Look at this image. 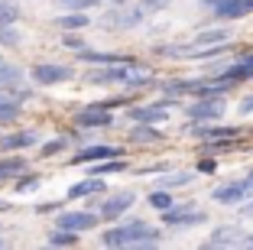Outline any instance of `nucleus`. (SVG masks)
<instances>
[{
    "label": "nucleus",
    "mask_w": 253,
    "mask_h": 250,
    "mask_svg": "<svg viewBox=\"0 0 253 250\" xmlns=\"http://www.w3.org/2000/svg\"><path fill=\"white\" fill-rule=\"evenodd\" d=\"M163 241V231H156L146 221H126V224H114L111 231L101 234L104 247H156Z\"/></svg>",
    "instance_id": "obj_1"
},
{
    "label": "nucleus",
    "mask_w": 253,
    "mask_h": 250,
    "mask_svg": "<svg viewBox=\"0 0 253 250\" xmlns=\"http://www.w3.org/2000/svg\"><path fill=\"white\" fill-rule=\"evenodd\" d=\"M136 72V62L126 59V62H111V65H97L91 68L84 78H88V85H120L124 88L126 81H130V75Z\"/></svg>",
    "instance_id": "obj_2"
},
{
    "label": "nucleus",
    "mask_w": 253,
    "mask_h": 250,
    "mask_svg": "<svg viewBox=\"0 0 253 250\" xmlns=\"http://www.w3.org/2000/svg\"><path fill=\"white\" fill-rule=\"evenodd\" d=\"M224 110H227V104H224V98H217V95H195V101L185 104L188 120H201V124L221 120Z\"/></svg>",
    "instance_id": "obj_3"
},
{
    "label": "nucleus",
    "mask_w": 253,
    "mask_h": 250,
    "mask_svg": "<svg viewBox=\"0 0 253 250\" xmlns=\"http://www.w3.org/2000/svg\"><path fill=\"white\" fill-rule=\"evenodd\" d=\"M159 214H163V224L172 228V231L195 228V224H205V221H208V211H201V208H195V205H179V201L172 208H166V211H159Z\"/></svg>",
    "instance_id": "obj_4"
},
{
    "label": "nucleus",
    "mask_w": 253,
    "mask_h": 250,
    "mask_svg": "<svg viewBox=\"0 0 253 250\" xmlns=\"http://www.w3.org/2000/svg\"><path fill=\"white\" fill-rule=\"evenodd\" d=\"M201 7L214 20L234 23V20H244L247 13H253V0H201Z\"/></svg>",
    "instance_id": "obj_5"
},
{
    "label": "nucleus",
    "mask_w": 253,
    "mask_h": 250,
    "mask_svg": "<svg viewBox=\"0 0 253 250\" xmlns=\"http://www.w3.org/2000/svg\"><path fill=\"white\" fill-rule=\"evenodd\" d=\"M30 78H33V85H39V88L65 85V81L75 78V68L72 65H59V62H39V65L30 68Z\"/></svg>",
    "instance_id": "obj_6"
},
{
    "label": "nucleus",
    "mask_w": 253,
    "mask_h": 250,
    "mask_svg": "<svg viewBox=\"0 0 253 250\" xmlns=\"http://www.w3.org/2000/svg\"><path fill=\"white\" fill-rule=\"evenodd\" d=\"M172 104L175 101H169V98L153 101V104H126V117L133 120V124H163L169 117Z\"/></svg>",
    "instance_id": "obj_7"
},
{
    "label": "nucleus",
    "mask_w": 253,
    "mask_h": 250,
    "mask_svg": "<svg viewBox=\"0 0 253 250\" xmlns=\"http://www.w3.org/2000/svg\"><path fill=\"white\" fill-rule=\"evenodd\" d=\"M133 201H136L133 192H130V189H120V192L107 195V199L97 205V218H101V221H117V218H124V214L133 208Z\"/></svg>",
    "instance_id": "obj_8"
},
{
    "label": "nucleus",
    "mask_w": 253,
    "mask_h": 250,
    "mask_svg": "<svg viewBox=\"0 0 253 250\" xmlns=\"http://www.w3.org/2000/svg\"><path fill=\"white\" fill-rule=\"evenodd\" d=\"M75 127L78 130H107V127H114V110L88 104V107H82L75 114Z\"/></svg>",
    "instance_id": "obj_9"
},
{
    "label": "nucleus",
    "mask_w": 253,
    "mask_h": 250,
    "mask_svg": "<svg viewBox=\"0 0 253 250\" xmlns=\"http://www.w3.org/2000/svg\"><path fill=\"white\" fill-rule=\"evenodd\" d=\"M253 195V185L247 182V179H237V182H227V185H217V189H211V199L217 201V205H240V201H247Z\"/></svg>",
    "instance_id": "obj_10"
},
{
    "label": "nucleus",
    "mask_w": 253,
    "mask_h": 250,
    "mask_svg": "<svg viewBox=\"0 0 253 250\" xmlns=\"http://www.w3.org/2000/svg\"><path fill=\"white\" fill-rule=\"evenodd\" d=\"M97 224H101L97 211H59V218H55V228L75 231V234H82V231H94Z\"/></svg>",
    "instance_id": "obj_11"
},
{
    "label": "nucleus",
    "mask_w": 253,
    "mask_h": 250,
    "mask_svg": "<svg viewBox=\"0 0 253 250\" xmlns=\"http://www.w3.org/2000/svg\"><path fill=\"white\" fill-rule=\"evenodd\" d=\"M114 156H124V150L114 147V143H91V147H82L72 156V166H91V162L114 159Z\"/></svg>",
    "instance_id": "obj_12"
},
{
    "label": "nucleus",
    "mask_w": 253,
    "mask_h": 250,
    "mask_svg": "<svg viewBox=\"0 0 253 250\" xmlns=\"http://www.w3.org/2000/svg\"><path fill=\"white\" fill-rule=\"evenodd\" d=\"M39 143V130H13L0 137V153H20V150H30Z\"/></svg>",
    "instance_id": "obj_13"
},
{
    "label": "nucleus",
    "mask_w": 253,
    "mask_h": 250,
    "mask_svg": "<svg viewBox=\"0 0 253 250\" xmlns=\"http://www.w3.org/2000/svg\"><path fill=\"white\" fill-rule=\"evenodd\" d=\"M188 137H195V140L208 143V140H234V137H240L237 127H205L201 120H192L188 124Z\"/></svg>",
    "instance_id": "obj_14"
},
{
    "label": "nucleus",
    "mask_w": 253,
    "mask_h": 250,
    "mask_svg": "<svg viewBox=\"0 0 253 250\" xmlns=\"http://www.w3.org/2000/svg\"><path fill=\"white\" fill-rule=\"evenodd\" d=\"M211 75H221V78H227V81H244V78H253V52L240 55L237 62H231V65L217 68V72H211Z\"/></svg>",
    "instance_id": "obj_15"
},
{
    "label": "nucleus",
    "mask_w": 253,
    "mask_h": 250,
    "mask_svg": "<svg viewBox=\"0 0 253 250\" xmlns=\"http://www.w3.org/2000/svg\"><path fill=\"white\" fill-rule=\"evenodd\" d=\"M107 185H104V176H88L82 179V182H75L72 189H68V199H91V195H104Z\"/></svg>",
    "instance_id": "obj_16"
},
{
    "label": "nucleus",
    "mask_w": 253,
    "mask_h": 250,
    "mask_svg": "<svg viewBox=\"0 0 253 250\" xmlns=\"http://www.w3.org/2000/svg\"><path fill=\"white\" fill-rule=\"evenodd\" d=\"M52 26H55V30H62V33H72V30L82 33V30H88V26H91V16L82 13V10H68V13L55 16Z\"/></svg>",
    "instance_id": "obj_17"
},
{
    "label": "nucleus",
    "mask_w": 253,
    "mask_h": 250,
    "mask_svg": "<svg viewBox=\"0 0 253 250\" xmlns=\"http://www.w3.org/2000/svg\"><path fill=\"white\" fill-rule=\"evenodd\" d=\"M30 169V162L16 153H0V182H13L20 172Z\"/></svg>",
    "instance_id": "obj_18"
},
{
    "label": "nucleus",
    "mask_w": 253,
    "mask_h": 250,
    "mask_svg": "<svg viewBox=\"0 0 253 250\" xmlns=\"http://www.w3.org/2000/svg\"><path fill=\"white\" fill-rule=\"evenodd\" d=\"M240 234H244V231L224 224V228H217L214 234L208 237V247H240Z\"/></svg>",
    "instance_id": "obj_19"
},
{
    "label": "nucleus",
    "mask_w": 253,
    "mask_h": 250,
    "mask_svg": "<svg viewBox=\"0 0 253 250\" xmlns=\"http://www.w3.org/2000/svg\"><path fill=\"white\" fill-rule=\"evenodd\" d=\"M130 140L133 143H163L166 133L156 130V124H136L133 130H130Z\"/></svg>",
    "instance_id": "obj_20"
},
{
    "label": "nucleus",
    "mask_w": 253,
    "mask_h": 250,
    "mask_svg": "<svg viewBox=\"0 0 253 250\" xmlns=\"http://www.w3.org/2000/svg\"><path fill=\"white\" fill-rule=\"evenodd\" d=\"M231 39V30H224V26H217V30H201L192 36V46H217V43H227Z\"/></svg>",
    "instance_id": "obj_21"
},
{
    "label": "nucleus",
    "mask_w": 253,
    "mask_h": 250,
    "mask_svg": "<svg viewBox=\"0 0 253 250\" xmlns=\"http://www.w3.org/2000/svg\"><path fill=\"white\" fill-rule=\"evenodd\" d=\"M192 179H195V172H166V179H159L156 182V189H182V185H192Z\"/></svg>",
    "instance_id": "obj_22"
},
{
    "label": "nucleus",
    "mask_w": 253,
    "mask_h": 250,
    "mask_svg": "<svg viewBox=\"0 0 253 250\" xmlns=\"http://www.w3.org/2000/svg\"><path fill=\"white\" fill-rule=\"evenodd\" d=\"M78 237H82V234H75V231L55 228L52 234L45 237V244H49V247H75V244H78Z\"/></svg>",
    "instance_id": "obj_23"
},
{
    "label": "nucleus",
    "mask_w": 253,
    "mask_h": 250,
    "mask_svg": "<svg viewBox=\"0 0 253 250\" xmlns=\"http://www.w3.org/2000/svg\"><path fill=\"white\" fill-rule=\"evenodd\" d=\"M39 185H42V176H33V172H20V176H16V195H33Z\"/></svg>",
    "instance_id": "obj_24"
},
{
    "label": "nucleus",
    "mask_w": 253,
    "mask_h": 250,
    "mask_svg": "<svg viewBox=\"0 0 253 250\" xmlns=\"http://www.w3.org/2000/svg\"><path fill=\"white\" fill-rule=\"evenodd\" d=\"M146 201H149V208H156V211H166V208L175 205V199H172V192H169V189H153Z\"/></svg>",
    "instance_id": "obj_25"
},
{
    "label": "nucleus",
    "mask_w": 253,
    "mask_h": 250,
    "mask_svg": "<svg viewBox=\"0 0 253 250\" xmlns=\"http://www.w3.org/2000/svg\"><path fill=\"white\" fill-rule=\"evenodd\" d=\"M0 23L3 26H16L20 23V3L16 0H0Z\"/></svg>",
    "instance_id": "obj_26"
},
{
    "label": "nucleus",
    "mask_w": 253,
    "mask_h": 250,
    "mask_svg": "<svg viewBox=\"0 0 253 250\" xmlns=\"http://www.w3.org/2000/svg\"><path fill=\"white\" fill-rule=\"evenodd\" d=\"M68 137H55V140H45L42 147H39V156H45V159H52V156H59V153H65L68 150Z\"/></svg>",
    "instance_id": "obj_27"
},
{
    "label": "nucleus",
    "mask_w": 253,
    "mask_h": 250,
    "mask_svg": "<svg viewBox=\"0 0 253 250\" xmlns=\"http://www.w3.org/2000/svg\"><path fill=\"white\" fill-rule=\"evenodd\" d=\"M20 43H23L20 30H16V26H3V23H0V46H3V49H13V46H20Z\"/></svg>",
    "instance_id": "obj_28"
},
{
    "label": "nucleus",
    "mask_w": 253,
    "mask_h": 250,
    "mask_svg": "<svg viewBox=\"0 0 253 250\" xmlns=\"http://www.w3.org/2000/svg\"><path fill=\"white\" fill-rule=\"evenodd\" d=\"M169 3H172V0H136L133 7L140 10L143 16H153V13H159V10H166Z\"/></svg>",
    "instance_id": "obj_29"
},
{
    "label": "nucleus",
    "mask_w": 253,
    "mask_h": 250,
    "mask_svg": "<svg viewBox=\"0 0 253 250\" xmlns=\"http://www.w3.org/2000/svg\"><path fill=\"white\" fill-rule=\"evenodd\" d=\"M104 0H65L62 7L65 10H82V13H88V10H94V7H101Z\"/></svg>",
    "instance_id": "obj_30"
},
{
    "label": "nucleus",
    "mask_w": 253,
    "mask_h": 250,
    "mask_svg": "<svg viewBox=\"0 0 253 250\" xmlns=\"http://www.w3.org/2000/svg\"><path fill=\"white\" fill-rule=\"evenodd\" d=\"M62 46H65V49H75V52H78V49L84 46V39L72 30V33H62Z\"/></svg>",
    "instance_id": "obj_31"
},
{
    "label": "nucleus",
    "mask_w": 253,
    "mask_h": 250,
    "mask_svg": "<svg viewBox=\"0 0 253 250\" xmlns=\"http://www.w3.org/2000/svg\"><path fill=\"white\" fill-rule=\"evenodd\" d=\"M62 201H42V205H36V214H49V211H59Z\"/></svg>",
    "instance_id": "obj_32"
},
{
    "label": "nucleus",
    "mask_w": 253,
    "mask_h": 250,
    "mask_svg": "<svg viewBox=\"0 0 253 250\" xmlns=\"http://www.w3.org/2000/svg\"><path fill=\"white\" fill-rule=\"evenodd\" d=\"M237 110H240V114H244V117H250V114H253V95H247L244 101L237 104Z\"/></svg>",
    "instance_id": "obj_33"
},
{
    "label": "nucleus",
    "mask_w": 253,
    "mask_h": 250,
    "mask_svg": "<svg viewBox=\"0 0 253 250\" xmlns=\"http://www.w3.org/2000/svg\"><path fill=\"white\" fill-rule=\"evenodd\" d=\"M169 169H172L169 162H153V166H143L140 172H146V176H149V172H169Z\"/></svg>",
    "instance_id": "obj_34"
},
{
    "label": "nucleus",
    "mask_w": 253,
    "mask_h": 250,
    "mask_svg": "<svg viewBox=\"0 0 253 250\" xmlns=\"http://www.w3.org/2000/svg\"><path fill=\"white\" fill-rule=\"evenodd\" d=\"M195 169H198V172H214L217 166H214V159H201L198 166H195Z\"/></svg>",
    "instance_id": "obj_35"
},
{
    "label": "nucleus",
    "mask_w": 253,
    "mask_h": 250,
    "mask_svg": "<svg viewBox=\"0 0 253 250\" xmlns=\"http://www.w3.org/2000/svg\"><path fill=\"white\" fill-rule=\"evenodd\" d=\"M240 247H253V234H240Z\"/></svg>",
    "instance_id": "obj_36"
},
{
    "label": "nucleus",
    "mask_w": 253,
    "mask_h": 250,
    "mask_svg": "<svg viewBox=\"0 0 253 250\" xmlns=\"http://www.w3.org/2000/svg\"><path fill=\"white\" fill-rule=\"evenodd\" d=\"M10 208H13V205H10L7 199H0V211H10Z\"/></svg>",
    "instance_id": "obj_37"
},
{
    "label": "nucleus",
    "mask_w": 253,
    "mask_h": 250,
    "mask_svg": "<svg viewBox=\"0 0 253 250\" xmlns=\"http://www.w3.org/2000/svg\"><path fill=\"white\" fill-rule=\"evenodd\" d=\"M244 179H247V182H250V185H253V169H250V172H247V176H244Z\"/></svg>",
    "instance_id": "obj_38"
},
{
    "label": "nucleus",
    "mask_w": 253,
    "mask_h": 250,
    "mask_svg": "<svg viewBox=\"0 0 253 250\" xmlns=\"http://www.w3.org/2000/svg\"><path fill=\"white\" fill-rule=\"evenodd\" d=\"M0 247H7V241H3V234H0Z\"/></svg>",
    "instance_id": "obj_39"
},
{
    "label": "nucleus",
    "mask_w": 253,
    "mask_h": 250,
    "mask_svg": "<svg viewBox=\"0 0 253 250\" xmlns=\"http://www.w3.org/2000/svg\"><path fill=\"white\" fill-rule=\"evenodd\" d=\"M55 3H65V0H55Z\"/></svg>",
    "instance_id": "obj_40"
},
{
    "label": "nucleus",
    "mask_w": 253,
    "mask_h": 250,
    "mask_svg": "<svg viewBox=\"0 0 253 250\" xmlns=\"http://www.w3.org/2000/svg\"><path fill=\"white\" fill-rule=\"evenodd\" d=\"M0 231H3V228H0Z\"/></svg>",
    "instance_id": "obj_41"
}]
</instances>
